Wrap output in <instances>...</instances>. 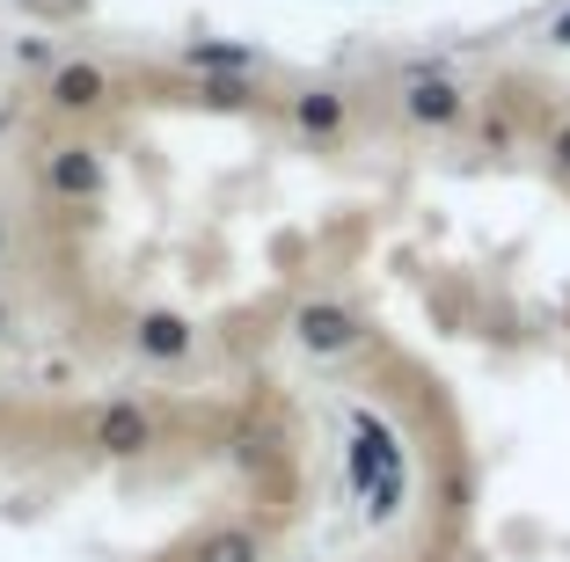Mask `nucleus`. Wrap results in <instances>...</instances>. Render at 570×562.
I'll list each match as a JSON object with an SVG mask.
<instances>
[{"label": "nucleus", "mask_w": 570, "mask_h": 562, "mask_svg": "<svg viewBox=\"0 0 570 562\" xmlns=\"http://www.w3.org/2000/svg\"><path fill=\"white\" fill-rule=\"evenodd\" d=\"M45 183L59 190V198H96L102 190V154L96 147H51Z\"/></svg>", "instance_id": "39448f33"}, {"label": "nucleus", "mask_w": 570, "mask_h": 562, "mask_svg": "<svg viewBox=\"0 0 570 562\" xmlns=\"http://www.w3.org/2000/svg\"><path fill=\"white\" fill-rule=\"evenodd\" d=\"M403 110L439 132V125H461V117H469V96H461L453 81H439V73H417V81L403 88Z\"/></svg>", "instance_id": "20e7f679"}, {"label": "nucleus", "mask_w": 570, "mask_h": 562, "mask_svg": "<svg viewBox=\"0 0 570 562\" xmlns=\"http://www.w3.org/2000/svg\"><path fill=\"white\" fill-rule=\"evenodd\" d=\"M0 248H8V227H0Z\"/></svg>", "instance_id": "4468645a"}, {"label": "nucleus", "mask_w": 570, "mask_h": 562, "mask_svg": "<svg viewBox=\"0 0 570 562\" xmlns=\"http://www.w3.org/2000/svg\"><path fill=\"white\" fill-rule=\"evenodd\" d=\"M556 45H570V8H563V16H556Z\"/></svg>", "instance_id": "f8f14e48"}, {"label": "nucleus", "mask_w": 570, "mask_h": 562, "mask_svg": "<svg viewBox=\"0 0 570 562\" xmlns=\"http://www.w3.org/2000/svg\"><path fill=\"white\" fill-rule=\"evenodd\" d=\"M88 438H96L102 453H118V461H132V453L154 446V416L139 410V402H110V410L88 424Z\"/></svg>", "instance_id": "7ed1b4c3"}, {"label": "nucleus", "mask_w": 570, "mask_h": 562, "mask_svg": "<svg viewBox=\"0 0 570 562\" xmlns=\"http://www.w3.org/2000/svg\"><path fill=\"white\" fill-rule=\"evenodd\" d=\"M0 329H8V307H0Z\"/></svg>", "instance_id": "ddd939ff"}, {"label": "nucleus", "mask_w": 570, "mask_h": 562, "mask_svg": "<svg viewBox=\"0 0 570 562\" xmlns=\"http://www.w3.org/2000/svg\"><path fill=\"white\" fill-rule=\"evenodd\" d=\"M344 482L366 496L373 519H395L403 504V446L373 410H352V453H344Z\"/></svg>", "instance_id": "f257e3e1"}, {"label": "nucleus", "mask_w": 570, "mask_h": 562, "mask_svg": "<svg viewBox=\"0 0 570 562\" xmlns=\"http://www.w3.org/2000/svg\"><path fill=\"white\" fill-rule=\"evenodd\" d=\"M556 168H563V176H570V125H563V132H556Z\"/></svg>", "instance_id": "9b49d317"}, {"label": "nucleus", "mask_w": 570, "mask_h": 562, "mask_svg": "<svg viewBox=\"0 0 570 562\" xmlns=\"http://www.w3.org/2000/svg\"><path fill=\"white\" fill-rule=\"evenodd\" d=\"M256 51L249 45H190V67H227V73H242Z\"/></svg>", "instance_id": "9d476101"}, {"label": "nucleus", "mask_w": 570, "mask_h": 562, "mask_svg": "<svg viewBox=\"0 0 570 562\" xmlns=\"http://www.w3.org/2000/svg\"><path fill=\"white\" fill-rule=\"evenodd\" d=\"M293 344L315 351V358H336V351H352V344H358L352 307H336V299H307L301 315H293Z\"/></svg>", "instance_id": "f03ea898"}, {"label": "nucleus", "mask_w": 570, "mask_h": 562, "mask_svg": "<svg viewBox=\"0 0 570 562\" xmlns=\"http://www.w3.org/2000/svg\"><path fill=\"white\" fill-rule=\"evenodd\" d=\"M293 117H301V132L330 139V132H344V96H330V88H307V96L293 102Z\"/></svg>", "instance_id": "6e6552de"}, {"label": "nucleus", "mask_w": 570, "mask_h": 562, "mask_svg": "<svg viewBox=\"0 0 570 562\" xmlns=\"http://www.w3.org/2000/svg\"><path fill=\"white\" fill-rule=\"evenodd\" d=\"M132 344H139V358H154V365H176V358L190 351V322H184V315H139Z\"/></svg>", "instance_id": "0eeeda50"}, {"label": "nucleus", "mask_w": 570, "mask_h": 562, "mask_svg": "<svg viewBox=\"0 0 570 562\" xmlns=\"http://www.w3.org/2000/svg\"><path fill=\"white\" fill-rule=\"evenodd\" d=\"M190 562H256V533L219 526V533H205V541L190 548Z\"/></svg>", "instance_id": "1a4fd4ad"}, {"label": "nucleus", "mask_w": 570, "mask_h": 562, "mask_svg": "<svg viewBox=\"0 0 570 562\" xmlns=\"http://www.w3.org/2000/svg\"><path fill=\"white\" fill-rule=\"evenodd\" d=\"M102 96H110L102 67H88V59H67V67H51V102H59V110H96Z\"/></svg>", "instance_id": "423d86ee"}]
</instances>
